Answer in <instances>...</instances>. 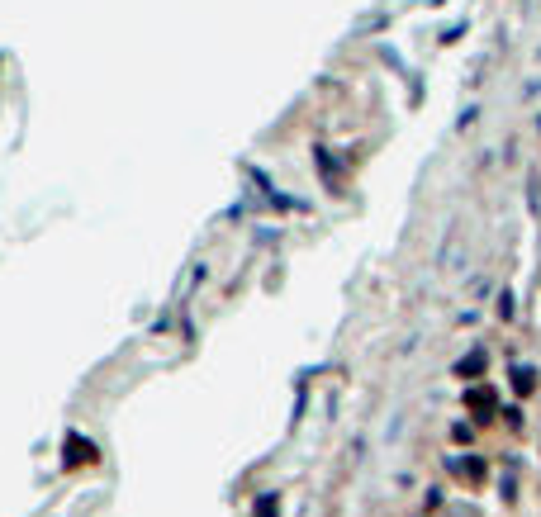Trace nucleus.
<instances>
[{"instance_id": "f257e3e1", "label": "nucleus", "mask_w": 541, "mask_h": 517, "mask_svg": "<svg viewBox=\"0 0 541 517\" xmlns=\"http://www.w3.org/2000/svg\"><path fill=\"white\" fill-rule=\"evenodd\" d=\"M470 404H475V409H480V413H489V409H494V399H489V389H475V394H470Z\"/></svg>"}, {"instance_id": "f03ea898", "label": "nucleus", "mask_w": 541, "mask_h": 517, "mask_svg": "<svg viewBox=\"0 0 541 517\" xmlns=\"http://www.w3.org/2000/svg\"><path fill=\"white\" fill-rule=\"evenodd\" d=\"M460 470H465L470 479H485V465H480V461H465V465H460Z\"/></svg>"}, {"instance_id": "7ed1b4c3", "label": "nucleus", "mask_w": 541, "mask_h": 517, "mask_svg": "<svg viewBox=\"0 0 541 517\" xmlns=\"http://www.w3.org/2000/svg\"><path fill=\"white\" fill-rule=\"evenodd\" d=\"M532 384H537V375H532V370H517V389H522V394H527Z\"/></svg>"}]
</instances>
